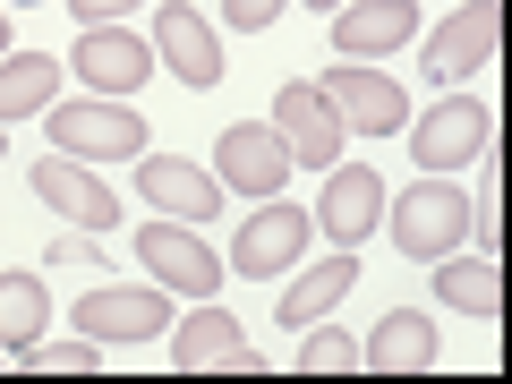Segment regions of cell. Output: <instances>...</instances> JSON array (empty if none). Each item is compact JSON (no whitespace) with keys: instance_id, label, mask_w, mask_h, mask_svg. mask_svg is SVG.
<instances>
[{"instance_id":"7c38bea8","label":"cell","mask_w":512,"mask_h":384,"mask_svg":"<svg viewBox=\"0 0 512 384\" xmlns=\"http://www.w3.org/2000/svg\"><path fill=\"white\" fill-rule=\"evenodd\" d=\"M69 69L86 77L94 94H128V86H146L154 77V43H137L128 26H86L69 52Z\"/></svg>"},{"instance_id":"277c9868","label":"cell","mask_w":512,"mask_h":384,"mask_svg":"<svg viewBox=\"0 0 512 384\" xmlns=\"http://www.w3.org/2000/svg\"><path fill=\"white\" fill-rule=\"evenodd\" d=\"M384 222H393V248L402 256H427V265H436V256H453V239L470 231V197L444 188V180H419Z\"/></svg>"},{"instance_id":"f546056e","label":"cell","mask_w":512,"mask_h":384,"mask_svg":"<svg viewBox=\"0 0 512 384\" xmlns=\"http://www.w3.org/2000/svg\"><path fill=\"white\" fill-rule=\"evenodd\" d=\"M0 367H9V350H0Z\"/></svg>"},{"instance_id":"484cf974","label":"cell","mask_w":512,"mask_h":384,"mask_svg":"<svg viewBox=\"0 0 512 384\" xmlns=\"http://www.w3.org/2000/svg\"><path fill=\"white\" fill-rule=\"evenodd\" d=\"M52 265H77V274H94V265H103V256H94L86 239H69V231H60V239H52Z\"/></svg>"},{"instance_id":"cb8c5ba5","label":"cell","mask_w":512,"mask_h":384,"mask_svg":"<svg viewBox=\"0 0 512 384\" xmlns=\"http://www.w3.org/2000/svg\"><path fill=\"white\" fill-rule=\"evenodd\" d=\"M26 367H35V376H94L103 350H94V333H86V342H35V350H26Z\"/></svg>"},{"instance_id":"ba28073f","label":"cell","mask_w":512,"mask_h":384,"mask_svg":"<svg viewBox=\"0 0 512 384\" xmlns=\"http://www.w3.org/2000/svg\"><path fill=\"white\" fill-rule=\"evenodd\" d=\"M77 333H94V342H154V333H171V299L163 291H137V282L86 291V299H77Z\"/></svg>"},{"instance_id":"9a60e30c","label":"cell","mask_w":512,"mask_h":384,"mask_svg":"<svg viewBox=\"0 0 512 384\" xmlns=\"http://www.w3.org/2000/svg\"><path fill=\"white\" fill-rule=\"evenodd\" d=\"M410 35H419V0H359V9H333V52L342 60L402 52Z\"/></svg>"},{"instance_id":"603a6c76","label":"cell","mask_w":512,"mask_h":384,"mask_svg":"<svg viewBox=\"0 0 512 384\" xmlns=\"http://www.w3.org/2000/svg\"><path fill=\"white\" fill-rule=\"evenodd\" d=\"M359 367V342H350L342 325H308V342H299V376H350Z\"/></svg>"},{"instance_id":"d4e9b609","label":"cell","mask_w":512,"mask_h":384,"mask_svg":"<svg viewBox=\"0 0 512 384\" xmlns=\"http://www.w3.org/2000/svg\"><path fill=\"white\" fill-rule=\"evenodd\" d=\"M282 9H291V0H222V18H231V26H248V35H256V26H274Z\"/></svg>"},{"instance_id":"5bb4252c","label":"cell","mask_w":512,"mask_h":384,"mask_svg":"<svg viewBox=\"0 0 512 384\" xmlns=\"http://www.w3.org/2000/svg\"><path fill=\"white\" fill-rule=\"evenodd\" d=\"M316 222L333 231V248H359V239L384 222V180L367 163H333L325 197H316Z\"/></svg>"},{"instance_id":"e0dca14e","label":"cell","mask_w":512,"mask_h":384,"mask_svg":"<svg viewBox=\"0 0 512 384\" xmlns=\"http://www.w3.org/2000/svg\"><path fill=\"white\" fill-rule=\"evenodd\" d=\"M137 197L163 205L171 222H214L222 180H205V171H197V163H180V154H154V163H137Z\"/></svg>"},{"instance_id":"8fae6325","label":"cell","mask_w":512,"mask_h":384,"mask_svg":"<svg viewBox=\"0 0 512 384\" xmlns=\"http://www.w3.org/2000/svg\"><path fill=\"white\" fill-rule=\"evenodd\" d=\"M274 128L282 146H291V163H342V111L325 103V86H282L274 94Z\"/></svg>"},{"instance_id":"52a82bcc","label":"cell","mask_w":512,"mask_h":384,"mask_svg":"<svg viewBox=\"0 0 512 384\" xmlns=\"http://www.w3.org/2000/svg\"><path fill=\"white\" fill-rule=\"evenodd\" d=\"M171 367H180V376H205V367H231V376H265V350L239 333V316L197 308L180 333H171Z\"/></svg>"},{"instance_id":"8992f818","label":"cell","mask_w":512,"mask_h":384,"mask_svg":"<svg viewBox=\"0 0 512 384\" xmlns=\"http://www.w3.org/2000/svg\"><path fill=\"white\" fill-rule=\"evenodd\" d=\"M299 248H308V205L265 197V205L248 214V231H239V248H231V274L274 282V274H291V265H299Z\"/></svg>"},{"instance_id":"7402d4cb","label":"cell","mask_w":512,"mask_h":384,"mask_svg":"<svg viewBox=\"0 0 512 384\" xmlns=\"http://www.w3.org/2000/svg\"><path fill=\"white\" fill-rule=\"evenodd\" d=\"M43 316H52V291L35 274H0V350H35Z\"/></svg>"},{"instance_id":"4316f807","label":"cell","mask_w":512,"mask_h":384,"mask_svg":"<svg viewBox=\"0 0 512 384\" xmlns=\"http://www.w3.org/2000/svg\"><path fill=\"white\" fill-rule=\"evenodd\" d=\"M69 9H77V18H86V26H111V18H120V9H137V0H69Z\"/></svg>"},{"instance_id":"4dcf8cb0","label":"cell","mask_w":512,"mask_h":384,"mask_svg":"<svg viewBox=\"0 0 512 384\" xmlns=\"http://www.w3.org/2000/svg\"><path fill=\"white\" fill-rule=\"evenodd\" d=\"M0 146H9V137H0Z\"/></svg>"},{"instance_id":"3957f363","label":"cell","mask_w":512,"mask_h":384,"mask_svg":"<svg viewBox=\"0 0 512 384\" xmlns=\"http://www.w3.org/2000/svg\"><path fill=\"white\" fill-rule=\"evenodd\" d=\"M214 180L231 188V197H282V180H291V146H282V128L265 120H231L214 146Z\"/></svg>"},{"instance_id":"5b68a950","label":"cell","mask_w":512,"mask_h":384,"mask_svg":"<svg viewBox=\"0 0 512 384\" xmlns=\"http://www.w3.org/2000/svg\"><path fill=\"white\" fill-rule=\"evenodd\" d=\"M137 265H154V274H163L171 291H188V299H214L222 282H231V274H222V256L205 248V239L188 231V222H171V214L137 231Z\"/></svg>"},{"instance_id":"83f0119b","label":"cell","mask_w":512,"mask_h":384,"mask_svg":"<svg viewBox=\"0 0 512 384\" xmlns=\"http://www.w3.org/2000/svg\"><path fill=\"white\" fill-rule=\"evenodd\" d=\"M308 9H325V18H333V9H342V0H308Z\"/></svg>"},{"instance_id":"f1b7e54d","label":"cell","mask_w":512,"mask_h":384,"mask_svg":"<svg viewBox=\"0 0 512 384\" xmlns=\"http://www.w3.org/2000/svg\"><path fill=\"white\" fill-rule=\"evenodd\" d=\"M0 43H9V18H0Z\"/></svg>"},{"instance_id":"7a4b0ae2","label":"cell","mask_w":512,"mask_h":384,"mask_svg":"<svg viewBox=\"0 0 512 384\" xmlns=\"http://www.w3.org/2000/svg\"><path fill=\"white\" fill-rule=\"evenodd\" d=\"M410 154H419L427 171H461V163H478V154H495V103L487 94L436 103L419 128H410Z\"/></svg>"},{"instance_id":"ac0fdd59","label":"cell","mask_w":512,"mask_h":384,"mask_svg":"<svg viewBox=\"0 0 512 384\" xmlns=\"http://www.w3.org/2000/svg\"><path fill=\"white\" fill-rule=\"evenodd\" d=\"M359 367H384V376H419V367H436V325L410 316V308H393L376 333H367Z\"/></svg>"},{"instance_id":"4fadbf2b","label":"cell","mask_w":512,"mask_h":384,"mask_svg":"<svg viewBox=\"0 0 512 384\" xmlns=\"http://www.w3.org/2000/svg\"><path fill=\"white\" fill-rule=\"evenodd\" d=\"M325 103L342 111L359 137H393V128L410 120V94L393 86L384 69H333V77H325Z\"/></svg>"},{"instance_id":"d6986e66","label":"cell","mask_w":512,"mask_h":384,"mask_svg":"<svg viewBox=\"0 0 512 384\" xmlns=\"http://www.w3.org/2000/svg\"><path fill=\"white\" fill-rule=\"evenodd\" d=\"M350 282H359V256L350 248H333L325 265H308V274L282 291V325H316V316L333 308V299H350Z\"/></svg>"},{"instance_id":"30bf717a","label":"cell","mask_w":512,"mask_h":384,"mask_svg":"<svg viewBox=\"0 0 512 384\" xmlns=\"http://www.w3.org/2000/svg\"><path fill=\"white\" fill-rule=\"evenodd\" d=\"M495 35H504V0H470L461 18H444L436 35H427V77H470V69H487L495 60Z\"/></svg>"},{"instance_id":"2e32d148","label":"cell","mask_w":512,"mask_h":384,"mask_svg":"<svg viewBox=\"0 0 512 384\" xmlns=\"http://www.w3.org/2000/svg\"><path fill=\"white\" fill-rule=\"evenodd\" d=\"M35 197L60 205L77 231H111V222H120V197H111L86 163H69V154H43V163H35Z\"/></svg>"},{"instance_id":"44dd1931","label":"cell","mask_w":512,"mask_h":384,"mask_svg":"<svg viewBox=\"0 0 512 384\" xmlns=\"http://www.w3.org/2000/svg\"><path fill=\"white\" fill-rule=\"evenodd\" d=\"M444 274H436V291L453 299L461 316H487L495 325V308H504V274H495V256H436Z\"/></svg>"},{"instance_id":"6da1fadb","label":"cell","mask_w":512,"mask_h":384,"mask_svg":"<svg viewBox=\"0 0 512 384\" xmlns=\"http://www.w3.org/2000/svg\"><path fill=\"white\" fill-rule=\"evenodd\" d=\"M52 137L69 163H137V146H146V120L128 103H111V94H94V103H60L52 111Z\"/></svg>"},{"instance_id":"ffe728a7","label":"cell","mask_w":512,"mask_h":384,"mask_svg":"<svg viewBox=\"0 0 512 384\" xmlns=\"http://www.w3.org/2000/svg\"><path fill=\"white\" fill-rule=\"evenodd\" d=\"M52 86H60V60L52 52H9V60H0V128L26 120V111H43Z\"/></svg>"},{"instance_id":"9c48e42d","label":"cell","mask_w":512,"mask_h":384,"mask_svg":"<svg viewBox=\"0 0 512 384\" xmlns=\"http://www.w3.org/2000/svg\"><path fill=\"white\" fill-rule=\"evenodd\" d=\"M154 60H163L180 86H222V43H214V26L197 18V9H180V0H163L154 9Z\"/></svg>"}]
</instances>
